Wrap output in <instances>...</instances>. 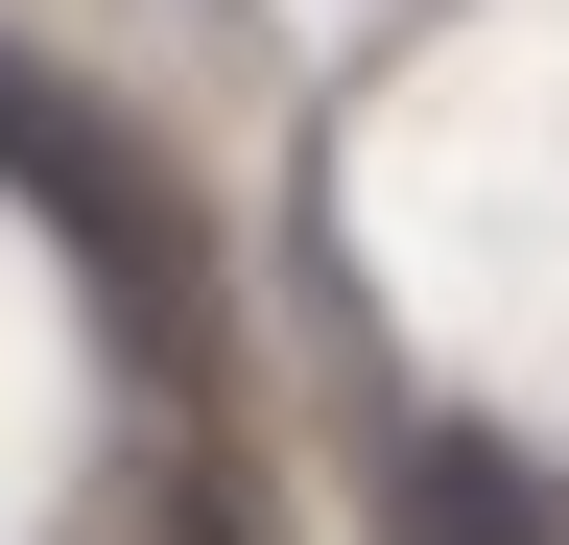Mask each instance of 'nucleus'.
<instances>
[{"mask_svg": "<svg viewBox=\"0 0 569 545\" xmlns=\"http://www.w3.org/2000/svg\"><path fill=\"white\" fill-rule=\"evenodd\" d=\"M380 545H569V498L498 427H380Z\"/></svg>", "mask_w": 569, "mask_h": 545, "instance_id": "obj_2", "label": "nucleus"}, {"mask_svg": "<svg viewBox=\"0 0 569 545\" xmlns=\"http://www.w3.org/2000/svg\"><path fill=\"white\" fill-rule=\"evenodd\" d=\"M0 190H24V214H48L71 261H96V309H119V332H142L167 380L213 356V238H190V190L142 166L119 119H96V95L48 72V48H0Z\"/></svg>", "mask_w": 569, "mask_h": 545, "instance_id": "obj_1", "label": "nucleus"}]
</instances>
